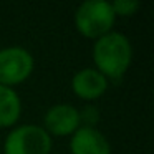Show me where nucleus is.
Here are the masks:
<instances>
[{
  "instance_id": "39448f33",
  "label": "nucleus",
  "mask_w": 154,
  "mask_h": 154,
  "mask_svg": "<svg viewBox=\"0 0 154 154\" xmlns=\"http://www.w3.org/2000/svg\"><path fill=\"white\" fill-rule=\"evenodd\" d=\"M80 113L71 103H57L43 114V128L51 137H70L80 128Z\"/></svg>"
},
{
  "instance_id": "0eeeda50",
  "label": "nucleus",
  "mask_w": 154,
  "mask_h": 154,
  "mask_svg": "<svg viewBox=\"0 0 154 154\" xmlns=\"http://www.w3.org/2000/svg\"><path fill=\"white\" fill-rule=\"evenodd\" d=\"M70 154H111L108 137L98 128L80 126L70 136Z\"/></svg>"
},
{
  "instance_id": "1a4fd4ad",
  "label": "nucleus",
  "mask_w": 154,
  "mask_h": 154,
  "mask_svg": "<svg viewBox=\"0 0 154 154\" xmlns=\"http://www.w3.org/2000/svg\"><path fill=\"white\" fill-rule=\"evenodd\" d=\"M111 7H113L114 15L118 17H133L137 14V10L141 8V2L139 0H114L111 2Z\"/></svg>"
},
{
  "instance_id": "423d86ee",
  "label": "nucleus",
  "mask_w": 154,
  "mask_h": 154,
  "mask_svg": "<svg viewBox=\"0 0 154 154\" xmlns=\"http://www.w3.org/2000/svg\"><path fill=\"white\" fill-rule=\"evenodd\" d=\"M109 81L93 66H85L71 76L70 88L76 98L86 103L100 100L108 91Z\"/></svg>"
},
{
  "instance_id": "20e7f679",
  "label": "nucleus",
  "mask_w": 154,
  "mask_h": 154,
  "mask_svg": "<svg viewBox=\"0 0 154 154\" xmlns=\"http://www.w3.org/2000/svg\"><path fill=\"white\" fill-rule=\"evenodd\" d=\"M35 70V58L27 48L12 45L0 48V85L15 88L25 83Z\"/></svg>"
},
{
  "instance_id": "9d476101",
  "label": "nucleus",
  "mask_w": 154,
  "mask_h": 154,
  "mask_svg": "<svg viewBox=\"0 0 154 154\" xmlns=\"http://www.w3.org/2000/svg\"><path fill=\"white\" fill-rule=\"evenodd\" d=\"M80 113V124L86 128H96L101 119V113L94 104H86L83 109H78Z\"/></svg>"
},
{
  "instance_id": "7ed1b4c3",
  "label": "nucleus",
  "mask_w": 154,
  "mask_h": 154,
  "mask_svg": "<svg viewBox=\"0 0 154 154\" xmlns=\"http://www.w3.org/2000/svg\"><path fill=\"white\" fill-rule=\"evenodd\" d=\"M53 137L40 124H17L7 133L2 144L4 154H51Z\"/></svg>"
},
{
  "instance_id": "f03ea898",
  "label": "nucleus",
  "mask_w": 154,
  "mask_h": 154,
  "mask_svg": "<svg viewBox=\"0 0 154 154\" xmlns=\"http://www.w3.org/2000/svg\"><path fill=\"white\" fill-rule=\"evenodd\" d=\"M73 23L81 37L94 42L114 30L116 15L108 0H86L76 7Z\"/></svg>"
},
{
  "instance_id": "6e6552de",
  "label": "nucleus",
  "mask_w": 154,
  "mask_h": 154,
  "mask_svg": "<svg viewBox=\"0 0 154 154\" xmlns=\"http://www.w3.org/2000/svg\"><path fill=\"white\" fill-rule=\"evenodd\" d=\"M22 98L17 90L0 85V128L12 129L17 126L18 119L22 118Z\"/></svg>"
},
{
  "instance_id": "f257e3e1",
  "label": "nucleus",
  "mask_w": 154,
  "mask_h": 154,
  "mask_svg": "<svg viewBox=\"0 0 154 154\" xmlns=\"http://www.w3.org/2000/svg\"><path fill=\"white\" fill-rule=\"evenodd\" d=\"M133 45L121 32H109L93 42L91 58L96 68L108 81H119L133 63Z\"/></svg>"
}]
</instances>
